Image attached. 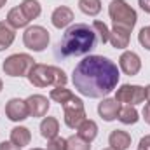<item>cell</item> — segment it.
<instances>
[{"mask_svg": "<svg viewBox=\"0 0 150 150\" xmlns=\"http://www.w3.org/2000/svg\"><path fill=\"white\" fill-rule=\"evenodd\" d=\"M119 77V68L112 59L103 56H87L75 67L72 82L82 96L103 98L117 87Z\"/></svg>", "mask_w": 150, "mask_h": 150, "instance_id": "obj_1", "label": "cell"}, {"mask_svg": "<svg viewBox=\"0 0 150 150\" xmlns=\"http://www.w3.org/2000/svg\"><path fill=\"white\" fill-rule=\"evenodd\" d=\"M96 47V32L93 26L77 23L70 26L59 42V52L61 56H82L87 54Z\"/></svg>", "mask_w": 150, "mask_h": 150, "instance_id": "obj_2", "label": "cell"}, {"mask_svg": "<svg viewBox=\"0 0 150 150\" xmlns=\"http://www.w3.org/2000/svg\"><path fill=\"white\" fill-rule=\"evenodd\" d=\"M28 80H30V84H33L37 87H47V86L59 87V86H65L68 79H67V74L58 67L35 63L28 74Z\"/></svg>", "mask_w": 150, "mask_h": 150, "instance_id": "obj_3", "label": "cell"}, {"mask_svg": "<svg viewBox=\"0 0 150 150\" xmlns=\"http://www.w3.org/2000/svg\"><path fill=\"white\" fill-rule=\"evenodd\" d=\"M108 14L113 21V28H122L131 33V30L136 25V11L127 5L124 0H112L108 7Z\"/></svg>", "mask_w": 150, "mask_h": 150, "instance_id": "obj_4", "label": "cell"}, {"mask_svg": "<svg viewBox=\"0 0 150 150\" xmlns=\"http://www.w3.org/2000/svg\"><path fill=\"white\" fill-rule=\"evenodd\" d=\"M33 61L35 59L28 54H12L4 61L2 68L9 77H23V75L30 74V70L35 65Z\"/></svg>", "mask_w": 150, "mask_h": 150, "instance_id": "obj_5", "label": "cell"}, {"mask_svg": "<svg viewBox=\"0 0 150 150\" xmlns=\"http://www.w3.org/2000/svg\"><path fill=\"white\" fill-rule=\"evenodd\" d=\"M65 108V124L70 129H77L84 120H86V110H84V103L82 100H79L77 96H72L68 101L63 103Z\"/></svg>", "mask_w": 150, "mask_h": 150, "instance_id": "obj_6", "label": "cell"}, {"mask_svg": "<svg viewBox=\"0 0 150 150\" xmlns=\"http://www.w3.org/2000/svg\"><path fill=\"white\" fill-rule=\"evenodd\" d=\"M23 42L28 49L40 52L49 44V32L44 26H30V28H26V32L23 35Z\"/></svg>", "mask_w": 150, "mask_h": 150, "instance_id": "obj_7", "label": "cell"}, {"mask_svg": "<svg viewBox=\"0 0 150 150\" xmlns=\"http://www.w3.org/2000/svg\"><path fill=\"white\" fill-rule=\"evenodd\" d=\"M115 100H117L119 103H126V105H136V103H142V101H145V87L124 84L120 89H117Z\"/></svg>", "mask_w": 150, "mask_h": 150, "instance_id": "obj_8", "label": "cell"}, {"mask_svg": "<svg viewBox=\"0 0 150 150\" xmlns=\"http://www.w3.org/2000/svg\"><path fill=\"white\" fill-rule=\"evenodd\" d=\"M5 113L11 120L14 122H19V120H25L28 115H30V110H28V105L26 101L19 100V98H12L7 105H5Z\"/></svg>", "mask_w": 150, "mask_h": 150, "instance_id": "obj_9", "label": "cell"}, {"mask_svg": "<svg viewBox=\"0 0 150 150\" xmlns=\"http://www.w3.org/2000/svg\"><path fill=\"white\" fill-rule=\"evenodd\" d=\"M120 68H122V72L126 75H136L140 72V68H142V61H140V56L136 54V52H133V51H126V52H122V56H120Z\"/></svg>", "mask_w": 150, "mask_h": 150, "instance_id": "obj_10", "label": "cell"}, {"mask_svg": "<svg viewBox=\"0 0 150 150\" xmlns=\"http://www.w3.org/2000/svg\"><path fill=\"white\" fill-rule=\"evenodd\" d=\"M26 105H28V110L32 117H44L47 110H49V101L45 96L42 94H33L26 100Z\"/></svg>", "mask_w": 150, "mask_h": 150, "instance_id": "obj_11", "label": "cell"}, {"mask_svg": "<svg viewBox=\"0 0 150 150\" xmlns=\"http://www.w3.org/2000/svg\"><path fill=\"white\" fill-rule=\"evenodd\" d=\"M119 110H120V103H119L115 98H113V100L112 98H105V100L98 105V112H100V115H101L107 122L117 119Z\"/></svg>", "mask_w": 150, "mask_h": 150, "instance_id": "obj_12", "label": "cell"}, {"mask_svg": "<svg viewBox=\"0 0 150 150\" xmlns=\"http://www.w3.org/2000/svg\"><path fill=\"white\" fill-rule=\"evenodd\" d=\"M51 19H52V25H54L56 28H65V26H68V25L74 21V12H72L68 7L61 5V7L54 9Z\"/></svg>", "mask_w": 150, "mask_h": 150, "instance_id": "obj_13", "label": "cell"}, {"mask_svg": "<svg viewBox=\"0 0 150 150\" xmlns=\"http://www.w3.org/2000/svg\"><path fill=\"white\" fill-rule=\"evenodd\" d=\"M108 143L115 150H126V149H129V145H131V136L126 131L115 129V131H112V134L108 138Z\"/></svg>", "mask_w": 150, "mask_h": 150, "instance_id": "obj_14", "label": "cell"}, {"mask_svg": "<svg viewBox=\"0 0 150 150\" xmlns=\"http://www.w3.org/2000/svg\"><path fill=\"white\" fill-rule=\"evenodd\" d=\"M58 133H59V122H58V119L45 117L42 120V124H40V134L44 138H47V140H52V138L58 136Z\"/></svg>", "mask_w": 150, "mask_h": 150, "instance_id": "obj_15", "label": "cell"}, {"mask_svg": "<svg viewBox=\"0 0 150 150\" xmlns=\"http://www.w3.org/2000/svg\"><path fill=\"white\" fill-rule=\"evenodd\" d=\"M7 23H9L12 28H25V26L30 23V19L25 16V12H23L21 7L18 5V7H14V9L9 11V14H7Z\"/></svg>", "mask_w": 150, "mask_h": 150, "instance_id": "obj_16", "label": "cell"}, {"mask_svg": "<svg viewBox=\"0 0 150 150\" xmlns=\"http://www.w3.org/2000/svg\"><path fill=\"white\" fill-rule=\"evenodd\" d=\"M30 140H32V134H30V131H28L26 127L18 126V127H14V129L11 131V142H12L14 145H18L19 149L25 147V145H28Z\"/></svg>", "mask_w": 150, "mask_h": 150, "instance_id": "obj_17", "label": "cell"}, {"mask_svg": "<svg viewBox=\"0 0 150 150\" xmlns=\"http://www.w3.org/2000/svg\"><path fill=\"white\" fill-rule=\"evenodd\" d=\"M108 42H112V45L117 47V49H124V47L129 45V32H126L122 28H113L110 32Z\"/></svg>", "mask_w": 150, "mask_h": 150, "instance_id": "obj_18", "label": "cell"}, {"mask_svg": "<svg viewBox=\"0 0 150 150\" xmlns=\"http://www.w3.org/2000/svg\"><path fill=\"white\" fill-rule=\"evenodd\" d=\"M77 131H79V136H82L84 140H87L89 143L96 138V134H98V126H96V122L94 120H84L79 127H77Z\"/></svg>", "mask_w": 150, "mask_h": 150, "instance_id": "obj_19", "label": "cell"}, {"mask_svg": "<svg viewBox=\"0 0 150 150\" xmlns=\"http://www.w3.org/2000/svg\"><path fill=\"white\" fill-rule=\"evenodd\" d=\"M14 42V30L9 23L0 21V51L11 47V44Z\"/></svg>", "mask_w": 150, "mask_h": 150, "instance_id": "obj_20", "label": "cell"}, {"mask_svg": "<svg viewBox=\"0 0 150 150\" xmlns=\"http://www.w3.org/2000/svg\"><path fill=\"white\" fill-rule=\"evenodd\" d=\"M117 119L122 124H136L140 117H138V112H136V108L133 105H124V107H120Z\"/></svg>", "mask_w": 150, "mask_h": 150, "instance_id": "obj_21", "label": "cell"}, {"mask_svg": "<svg viewBox=\"0 0 150 150\" xmlns=\"http://www.w3.org/2000/svg\"><path fill=\"white\" fill-rule=\"evenodd\" d=\"M19 7H21V11L25 12V16L30 21L40 16V4H38L37 0H23V4Z\"/></svg>", "mask_w": 150, "mask_h": 150, "instance_id": "obj_22", "label": "cell"}, {"mask_svg": "<svg viewBox=\"0 0 150 150\" xmlns=\"http://www.w3.org/2000/svg\"><path fill=\"white\" fill-rule=\"evenodd\" d=\"M79 7L84 14L87 16H96L101 11V2L100 0H79Z\"/></svg>", "mask_w": 150, "mask_h": 150, "instance_id": "obj_23", "label": "cell"}, {"mask_svg": "<svg viewBox=\"0 0 150 150\" xmlns=\"http://www.w3.org/2000/svg\"><path fill=\"white\" fill-rule=\"evenodd\" d=\"M72 96H74V93H72L70 89H67L65 86H59V87H56V89L51 91V100H54V101L59 103V105H63L65 101H68Z\"/></svg>", "mask_w": 150, "mask_h": 150, "instance_id": "obj_24", "label": "cell"}, {"mask_svg": "<svg viewBox=\"0 0 150 150\" xmlns=\"http://www.w3.org/2000/svg\"><path fill=\"white\" fill-rule=\"evenodd\" d=\"M68 150H91V145L87 140H84L82 136H70L68 140Z\"/></svg>", "mask_w": 150, "mask_h": 150, "instance_id": "obj_25", "label": "cell"}, {"mask_svg": "<svg viewBox=\"0 0 150 150\" xmlns=\"http://www.w3.org/2000/svg\"><path fill=\"white\" fill-rule=\"evenodd\" d=\"M93 28H94V32L100 35L101 44H107V42H108L110 32H108V28H107V25H105L103 21H94V23H93Z\"/></svg>", "mask_w": 150, "mask_h": 150, "instance_id": "obj_26", "label": "cell"}, {"mask_svg": "<svg viewBox=\"0 0 150 150\" xmlns=\"http://www.w3.org/2000/svg\"><path fill=\"white\" fill-rule=\"evenodd\" d=\"M47 150H68V142H67L65 138L56 136V138L49 140V143H47Z\"/></svg>", "mask_w": 150, "mask_h": 150, "instance_id": "obj_27", "label": "cell"}, {"mask_svg": "<svg viewBox=\"0 0 150 150\" xmlns=\"http://www.w3.org/2000/svg\"><path fill=\"white\" fill-rule=\"evenodd\" d=\"M138 40H140V44H142L145 49H149L150 51V26H145V28L140 30V33H138Z\"/></svg>", "mask_w": 150, "mask_h": 150, "instance_id": "obj_28", "label": "cell"}, {"mask_svg": "<svg viewBox=\"0 0 150 150\" xmlns=\"http://www.w3.org/2000/svg\"><path fill=\"white\" fill-rule=\"evenodd\" d=\"M138 150H150V134L149 136H143V138L140 140Z\"/></svg>", "mask_w": 150, "mask_h": 150, "instance_id": "obj_29", "label": "cell"}, {"mask_svg": "<svg viewBox=\"0 0 150 150\" xmlns=\"http://www.w3.org/2000/svg\"><path fill=\"white\" fill-rule=\"evenodd\" d=\"M0 150H21L18 145H14L12 142H4L0 143Z\"/></svg>", "mask_w": 150, "mask_h": 150, "instance_id": "obj_30", "label": "cell"}, {"mask_svg": "<svg viewBox=\"0 0 150 150\" xmlns=\"http://www.w3.org/2000/svg\"><path fill=\"white\" fill-rule=\"evenodd\" d=\"M143 119H145L147 124H150V103H147L145 108H143Z\"/></svg>", "mask_w": 150, "mask_h": 150, "instance_id": "obj_31", "label": "cell"}, {"mask_svg": "<svg viewBox=\"0 0 150 150\" xmlns=\"http://www.w3.org/2000/svg\"><path fill=\"white\" fill-rule=\"evenodd\" d=\"M140 7L145 12H150V0H140Z\"/></svg>", "mask_w": 150, "mask_h": 150, "instance_id": "obj_32", "label": "cell"}, {"mask_svg": "<svg viewBox=\"0 0 150 150\" xmlns=\"http://www.w3.org/2000/svg\"><path fill=\"white\" fill-rule=\"evenodd\" d=\"M145 100L150 103V86H147V87H145Z\"/></svg>", "mask_w": 150, "mask_h": 150, "instance_id": "obj_33", "label": "cell"}, {"mask_svg": "<svg viewBox=\"0 0 150 150\" xmlns=\"http://www.w3.org/2000/svg\"><path fill=\"white\" fill-rule=\"evenodd\" d=\"M5 2H7V0H0V9H2V7L5 5Z\"/></svg>", "mask_w": 150, "mask_h": 150, "instance_id": "obj_34", "label": "cell"}, {"mask_svg": "<svg viewBox=\"0 0 150 150\" xmlns=\"http://www.w3.org/2000/svg\"><path fill=\"white\" fill-rule=\"evenodd\" d=\"M0 91H2V80H0Z\"/></svg>", "mask_w": 150, "mask_h": 150, "instance_id": "obj_35", "label": "cell"}, {"mask_svg": "<svg viewBox=\"0 0 150 150\" xmlns=\"http://www.w3.org/2000/svg\"><path fill=\"white\" fill-rule=\"evenodd\" d=\"M105 150H115V149H112V147H110V149H105Z\"/></svg>", "mask_w": 150, "mask_h": 150, "instance_id": "obj_36", "label": "cell"}, {"mask_svg": "<svg viewBox=\"0 0 150 150\" xmlns=\"http://www.w3.org/2000/svg\"><path fill=\"white\" fill-rule=\"evenodd\" d=\"M32 150H42V149H32Z\"/></svg>", "mask_w": 150, "mask_h": 150, "instance_id": "obj_37", "label": "cell"}]
</instances>
